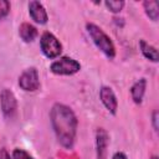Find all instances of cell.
I'll return each instance as SVG.
<instances>
[{
  "instance_id": "obj_13",
  "label": "cell",
  "mask_w": 159,
  "mask_h": 159,
  "mask_svg": "<svg viewBox=\"0 0 159 159\" xmlns=\"http://www.w3.org/2000/svg\"><path fill=\"white\" fill-rule=\"evenodd\" d=\"M143 6H144V10H145V14L153 20V21H157L158 20V16H159V9H158V2L157 1H144L143 2Z\"/></svg>"
},
{
  "instance_id": "obj_7",
  "label": "cell",
  "mask_w": 159,
  "mask_h": 159,
  "mask_svg": "<svg viewBox=\"0 0 159 159\" xmlns=\"http://www.w3.org/2000/svg\"><path fill=\"white\" fill-rule=\"evenodd\" d=\"M99 97H101V101H102L103 106L112 114H116L117 107H118V101H117V97H116L114 92L112 91V88H109V87H102L101 88V92H99Z\"/></svg>"
},
{
  "instance_id": "obj_17",
  "label": "cell",
  "mask_w": 159,
  "mask_h": 159,
  "mask_svg": "<svg viewBox=\"0 0 159 159\" xmlns=\"http://www.w3.org/2000/svg\"><path fill=\"white\" fill-rule=\"evenodd\" d=\"M152 120H153V127H154V130H155V132H158V111H154V112H153Z\"/></svg>"
},
{
  "instance_id": "obj_12",
  "label": "cell",
  "mask_w": 159,
  "mask_h": 159,
  "mask_svg": "<svg viewBox=\"0 0 159 159\" xmlns=\"http://www.w3.org/2000/svg\"><path fill=\"white\" fill-rule=\"evenodd\" d=\"M139 46H140V50H142V53L145 58L153 61V62H157L158 61V51L154 46L147 43L144 40H140L139 41Z\"/></svg>"
},
{
  "instance_id": "obj_14",
  "label": "cell",
  "mask_w": 159,
  "mask_h": 159,
  "mask_svg": "<svg viewBox=\"0 0 159 159\" xmlns=\"http://www.w3.org/2000/svg\"><path fill=\"white\" fill-rule=\"evenodd\" d=\"M106 6L112 11V12H119L123 6H124V2L123 1H113V0H109V1H106Z\"/></svg>"
},
{
  "instance_id": "obj_2",
  "label": "cell",
  "mask_w": 159,
  "mask_h": 159,
  "mask_svg": "<svg viewBox=\"0 0 159 159\" xmlns=\"http://www.w3.org/2000/svg\"><path fill=\"white\" fill-rule=\"evenodd\" d=\"M87 32L89 34L92 41L94 42V45L108 57V58H113L116 56V47L112 42V40L108 37V35L97 25L94 24H87L86 25Z\"/></svg>"
},
{
  "instance_id": "obj_6",
  "label": "cell",
  "mask_w": 159,
  "mask_h": 159,
  "mask_svg": "<svg viewBox=\"0 0 159 159\" xmlns=\"http://www.w3.org/2000/svg\"><path fill=\"white\" fill-rule=\"evenodd\" d=\"M0 107L2 111V114L6 118H12L17 109V102L15 98V94L7 89L4 88L0 92Z\"/></svg>"
},
{
  "instance_id": "obj_4",
  "label": "cell",
  "mask_w": 159,
  "mask_h": 159,
  "mask_svg": "<svg viewBox=\"0 0 159 159\" xmlns=\"http://www.w3.org/2000/svg\"><path fill=\"white\" fill-rule=\"evenodd\" d=\"M50 68L56 75H66V76H68V75L77 73L81 70V65L76 60L65 56V57H61V58L56 60L55 62H52Z\"/></svg>"
},
{
  "instance_id": "obj_20",
  "label": "cell",
  "mask_w": 159,
  "mask_h": 159,
  "mask_svg": "<svg viewBox=\"0 0 159 159\" xmlns=\"http://www.w3.org/2000/svg\"><path fill=\"white\" fill-rule=\"evenodd\" d=\"M150 159H158V157H157V155H153V157H152Z\"/></svg>"
},
{
  "instance_id": "obj_11",
  "label": "cell",
  "mask_w": 159,
  "mask_h": 159,
  "mask_svg": "<svg viewBox=\"0 0 159 159\" xmlns=\"http://www.w3.org/2000/svg\"><path fill=\"white\" fill-rule=\"evenodd\" d=\"M145 87H147V81L144 78H140L139 81H137L132 88H130V94H132V98L135 103H140L142 99H143V96H144V92H145Z\"/></svg>"
},
{
  "instance_id": "obj_5",
  "label": "cell",
  "mask_w": 159,
  "mask_h": 159,
  "mask_svg": "<svg viewBox=\"0 0 159 159\" xmlns=\"http://www.w3.org/2000/svg\"><path fill=\"white\" fill-rule=\"evenodd\" d=\"M19 86L27 92H34L40 87V77L39 72L35 67L26 68L19 77Z\"/></svg>"
},
{
  "instance_id": "obj_16",
  "label": "cell",
  "mask_w": 159,
  "mask_h": 159,
  "mask_svg": "<svg viewBox=\"0 0 159 159\" xmlns=\"http://www.w3.org/2000/svg\"><path fill=\"white\" fill-rule=\"evenodd\" d=\"M10 12V2L6 0H0V20L4 19Z\"/></svg>"
},
{
  "instance_id": "obj_3",
  "label": "cell",
  "mask_w": 159,
  "mask_h": 159,
  "mask_svg": "<svg viewBox=\"0 0 159 159\" xmlns=\"http://www.w3.org/2000/svg\"><path fill=\"white\" fill-rule=\"evenodd\" d=\"M40 46L43 55L48 58L57 57L62 51V45L57 40V37L51 32H43L40 40Z\"/></svg>"
},
{
  "instance_id": "obj_15",
  "label": "cell",
  "mask_w": 159,
  "mask_h": 159,
  "mask_svg": "<svg viewBox=\"0 0 159 159\" xmlns=\"http://www.w3.org/2000/svg\"><path fill=\"white\" fill-rule=\"evenodd\" d=\"M12 159H34L27 152H25L24 149H14L12 150Z\"/></svg>"
},
{
  "instance_id": "obj_18",
  "label": "cell",
  "mask_w": 159,
  "mask_h": 159,
  "mask_svg": "<svg viewBox=\"0 0 159 159\" xmlns=\"http://www.w3.org/2000/svg\"><path fill=\"white\" fill-rule=\"evenodd\" d=\"M0 159H11L10 158V154L7 153V150L5 148L0 149Z\"/></svg>"
},
{
  "instance_id": "obj_19",
  "label": "cell",
  "mask_w": 159,
  "mask_h": 159,
  "mask_svg": "<svg viewBox=\"0 0 159 159\" xmlns=\"http://www.w3.org/2000/svg\"><path fill=\"white\" fill-rule=\"evenodd\" d=\"M112 159H128V158H127V155H125L124 153L118 152V153H116V154L113 155V158H112Z\"/></svg>"
},
{
  "instance_id": "obj_1",
  "label": "cell",
  "mask_w": 159,
  "mask_h": 159,
  "mask_svg": "<svg viewBox=\"0 0 159 159\" xmlns=\"http://www.w3.org/2000/svg\"><path fill=\"white\" fill-rule=\"evenodd\" d=\"M51 124L58 143L71 149L75 144L77 132V118L73 111L62 103H56L50 112Z\"/></svg>"
},
{
  "instance_id": "obj_8",
  "label": "cell",
  "mask_w": 159,
  "mask_h": 159,
  "mask_svg": "<svg viewBox=\"0 0 159 159\" xmlns=\"http://www.w3.org/2000/svg\"><path fill=\"white\" fill-rule=\"evenodd\" d=\"M29 12H30V16L32 17V20L37 24L42 25V24H46L48 20V16H47V12H46L43 5L39 1H30Z\"/></svg>"
},
{
  "instance_id": "obj_10",
  "label": "cell",
  "mask_w": 159,
  "mask_h": 159,
  "mask_svg": "<svg viewBox=\"0 0 159 159\" xmlns=\"http://www.w3.org/2000/svg\"><path fill=\"white\" fill-rule=\"evenodd\" d=\"M19 35L25 42H31V41H34L36 39L37 30H36V27L34 25H31L29 22H24L19 27Z\"/></svg>"
},
{
  "instance_id": "obj_9",
  "label": "cell",
  "mask_w": 159,
  "mask_h": 159,
  "mask_svg": "<svg viewBox=\"0 0 159 159\" xmlns=\"http://www.w3.org/2000/svg\"><path fill=\"white\" fill-rule=\"evenodd\" d=\"M108 147V134L103 128H99L96 133V148H97V158L106 159Z\"/></svg>"
}]
</instances>
